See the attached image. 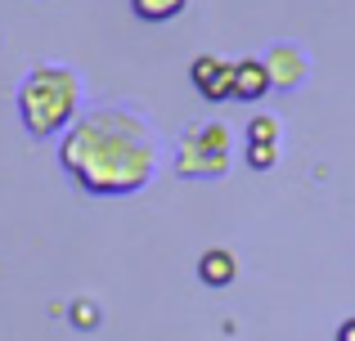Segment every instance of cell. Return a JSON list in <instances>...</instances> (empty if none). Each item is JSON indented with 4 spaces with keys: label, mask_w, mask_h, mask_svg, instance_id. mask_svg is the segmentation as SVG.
Returning <instances> with one entry per match:
<instances>
[{
    "label": "cell",
    "mask_w": 355,
    "mask_h": 341,
    "mask_svg": "<svg viewBox=\"0 0 355 341\" xmlns=\"http://www.w3.org/2000/svg\"><path fill=\"white\" fill-rule=\"evenodd\" d=\"M230 149H234V135L225 122H198L180 135L171 167L184 180H220L230 171Z\"/></svg>",
    "instance_id": "cell-3"
},
{
    "label": "cell",
    "mask_w": 355,
    "mask_h": 341,
    "mask_svg": "<svg viewBox=\"0 0 355 341\" xmlns=\"http://www.w3.org/2000/svg\"><path fill=\"white\" fill-rule=\"evenodd\" d=\"M198 279L207 283V288H230V283L239 279V256L230 252V247H207V252L198 256Z\"/></svg>",
    "instance_id": "cell-7"
},
{
    "label": "cell",
    "mask_w": 355,
    "mask_h": 341,
    "mask_svg": "<svg viewBox=\"0 0 355 341\" xmlns=\"http://www.w3.org/2000/svg\"><path fill=\"white\" fill-rule=\"evenodd\" d=\"M72 324H77V328H95L99 324L95 301H72Z\"/></svg>",
    "instance_id": "cell-11"
},
{
    "label": "cell",
    "mask_w": 355,
    "mask_h": 341,
    "mask_svg": "<svg viewBox=\"0 0 355 341\" xmlns=\"http://www.w3.org/2000/svg\"><path fill=\"white\" fill-rule=\"evenodd\" d=\"M333 341H355V315L338 324V333H333Z\"/></svg>",
    "instance_id": "cell-12"
},
{
    "label": "cell",
    "mask_w": 355,
    "mask_h": 341,
    "mask_svg": "<svg viewBox=\"0 0 355 341\" xmlns=\"http://www.w3.org/2000/svg\"><path fill=\"white\" fill-rule=\"evenodd\" d=\"M59 162L95 198L139 193L157 171V140L148 122L130 108H95L63 131Z\"/></svg>",
    "instance_id": "cell-1"
},
{
    "label": "cell",
    "mask_w": 355,
    "mask_h": 341,
    "mask_svg": "<svg viewBox=\"0 0 355 341\" xmlns=\"http://www.w3.org/2000/svg\"><path fill=\"white\" fill-rule=\"evenodd\" d=\"M248 144H279V117H252L248 122Z\"/></svg>",
    "instance_id": "cell-9"
},
{
    "label": "cell",
    "mask_w": 355,
    "mask_h": 341,
    "mask_svg": "<svg viewBox=\"0 0 355 341\" xmlns=\"http://www.w3.org/2000/svg\"><path fill=\"white\" fill-rule=\"evenodd\" d=\"M266 68H270V86L297 90L306 81V72H311V59H306L297 45H275V50L266 54Z\"/></svg>",
    "instance_id": "cell-5"
},
{
    "label": "cell",
    "mask_w": 355,
    "mask_h": 341,
    "mask_svg": "<svg viewBox=\"0 0 355 341\" xmlns=\"http://www.w3.org/2000/svg\"><path fill=\"white\" fill-rule=\"evenodd\" d=\"M81 113V77L63 63H41L23 77L18 86V117H23L27 135L50 140L63 135Z\"/></svg>",
    "instance_id": "cell-2"
},
{
    "label": "cell",
    "mask_w": 355,
    "mask_h": 341,
    "mask_svg": "<svg viewBox=\"0 0 355 341\" xmlns=\"http://www.w3.org/2000/svg\"><path fill=\"white\" fill-rule=\"evenodd\" d=\"M279 158V144H248V167L252 171H270Z\"/></svg>",
    "instance_id": "cell-10"
},
{
    "label": "cell",
    "mask_w": 355,
    "mask_h": 341,
    "mask_svg": "<svg viewBox=\"0 0 355 341\" xmlns=\"http://www.w3.org/2000/svg\"><path fill=\"white\" fill-rule=\"evenodd\" d=\"M184 5H189V0H130L135 18H144V23H166V18H175Z\"/></svg>",
    "instance_id": "cell-8"
},
{
    "label": "cell",
    "mask_w": 355,
    "mask_h": 341,
    "mask_svg": "<svg viewBox=\"0 0 355 341\" xmlns=\"http://www.w3.org/2000/svg\"><path fill=\"white\" fill-rule=\"evenodd\" d=\"M189 81L207 104L220 99H234V59H220V54H198L189 63Z\"/></svg>",
    "instance_id": "cell-4"
},
{
    "label": "cell",
    "mask_w": 355,
    "mask_h": 341,
    "mask_svg": "<svg viewBox=\"0 0 355 341\" xmlns=\"http://www.w3.org/2000/svg\"><path fill=\"white\" fill-rule=\"evenodd\" d=\"M270 68L266 59H234V99H248L257 104L261 95H270Z\"/></svg>",
    "instance_id": "cell-6"
}]
</instances>
